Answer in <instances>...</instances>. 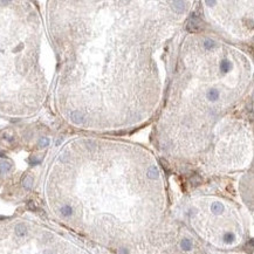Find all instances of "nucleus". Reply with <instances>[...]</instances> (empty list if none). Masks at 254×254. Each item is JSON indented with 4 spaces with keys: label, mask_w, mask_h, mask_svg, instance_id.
I'll return each instance as SVG.
<instances>
[{
    "label": "nucleus",
    "mask_w": 254,
    "mask_h": 254,
    "mask_svg": "<svg viewBox=\"0 0 254 254\" xmlns=\"http://www.w3.org/2000/svg\"><path fill=\"white\" fill-rule=\"evenodd\" d=\"M200 28H202V22H200L199 18H197V16H192L190 20L188 21L186 30H188L189 32H198Z\"/></svg>",
    "instance_id": "1"
},
{
    "label": "nucleus",
    "mask_w": 254,
    "mask_h": 254,
    "mask_svg": "<svg viewBox=\"0 0 254 254\" xmlns=\"http://www.w3.org/2000/svg\"><path fill=\"white\" fill-rule=\"evenodd\" d=\"M70 120L75 124H81L83 122V120H84V116L80 110H74L72 111V114H70Z\"/></svg>",
    "instance_id": "2"
},
{
    "label": "nucleus",
    "mask_w": 254,
    "mask_h": 254,
    "mask_svg": "<svg viewBox=\"0 0 254 254\" xmlns=\"http://www.w3.org/2000/svg\"><path fill=\"white\" fill-rule=\"evenodd\" d=\"M211 211L213 214H220L224 211V205L219 202H214L212 205H211Z\"/></svg>",
    "instance_id": "3"
},
{
    "label": "nucleus",
    "mask_w": 254,
    "mask_h": 254,
    "mask_svg": "<svg viewBox=\"0 0 254 254\" xmlns=\"http://www.w3.org/2000/svg\"><path fill=\"white\" fill-rule=\"evenodd\" d=\"M27 233V227L24 224H18L16 226V234L18 237H24Z\"/></svg>",
    "instance_id": "4"
},
{
    "label": "nucleus",
    "mask_w": 254,
    "mask_h": 254,
    "mask_svg": "<svg viewBox=\"0 0 254 254\" xmlns=\"http://www.w3.org/2000/svg\"><path fill=\"white\" fill-rule=\"evenodd\" d=\"M158 176H159L158 169H157L155 165H152V166L149 168V170H148V177H149L150 179H157Z\"/></svg>",
    "instance_id": "5"
},
{
    "label": "nucleus",
    "mask_w": 254,
    "mask_h": 254,
    "mask_svg": "<svg viewBox=\"0 0 254 254\" xmlns=\"http://www.w3.org/2000/svg\"><path fill=\"white\" fill-rule=\"evenodd\" d=\"M206 96L207 100H210V101H217L219 98V92L217 89H211L207 92Z\"/></svg>",
    "instance_id": "6"
},
{
    "label": "nucleus",
    "mask_w": 254,
    "mask_h": 254,
    "mask_svg": "<svg viewBox=\"0 0 254 254\" xmlns=\"http://www.w3.org/2000/svg\"><path fill=\"white\" fill-rule=\"evenodd\" d=\"M22 185H24V188H25V189L30 190V189L33 186V178L32 177H31V176H26V177L22 179Z\"/></svg>",
    "instance_id": "7"
},
{
    "label": "nucleus",
    "mask_w": 254,
    "mask_h": 254,
    "mask_svg": "<svg viewBox=\"0 0 254 254\" xmlns=\"http://www.w3.org/2000/svg\"><path fill=\"white\" fill-rule=\"evenodd\" d=\"M231 67H232V63L230 61H227V60H224V61L220 62V70L222 73H227L231 69Z\"/></svg>",
    "instance_id": "8"
},
{
    "label": "nucleus",
    "mask_w": 254,
    "mask_h": 254,
    "mask_svg": "<svg viewBox=\"0 0 254 254\" xmlns=\"http://www.w3.org/2000/svg\"><path fill=\"white\" fill-rule=\"evenodd\" d=\"M180 246H182V248L184 251H190L191 248H192V241H191L190 239H183Z\"/></svg>",
    "instance_id": "9"
},
{
    "label": "nucleus",
    "mask_w": 254,
    "mask_h": 254,
    "mask_svg": "<svg viewBox=\"0 0 254 254\" xmlns=\"http://www.w3.org/2000/svg\"><path fill=\"white\" fill-rule=\"evenodd\" d=\"M11 170V164L7 162H1L0 163V174H7Z\"/></svg>",
    "instance_id": "10"
},
{
    "label": "nucleus",
    "mask_w": 254,
    "mask_h": 254,
    "mask_svg": "<svg viewBox=\"0 0 254 254\" xmlns=\"http://www.w3.org/2000/svg\"><path fill=\"white\" fill-rule=\"evenodd\" d=\"M72 213H73V210L69 205H63L61 207V214L63 217H69V216H72Z\"/></svg>",
    "instance_id": "11"
},
{
    "label": "nucleus",
    "mask_w": 254,
    "mask_h": 254,
    "mask_svg": "<svg viewBox=\"0 0 254 254\" xmlns=\"http://www.w3.org/2000/svg\"><path fill=\"white\" fill-rule=\"evenodd\" d=\"M172 7L177 12H183L184 11V2L183 1H174L172 2Z\"/></svg>",
    "instance_id": "12"
},
{
    "label": "nucleus",
    "mask_w": 254,
    "mask_h": 254,
    "mask_svg": "<svg viewBox=\"0 0 254 254\" xmlns=\"http://www.w3.org/2000/svg\"><path fill=\"white\" fill-rule=\"evenodd\" d=\"M234 239H236V237H234V234L233 233H225L224 234V241L225 242H227V244H230V242H233L234 241Z\"/></svg>",
    "instance_id": "13"
},
{
    "label": "nucleus",
    "mask_w": 254,
    "mask_h": 254,
    "mask_svg": "<svg viewBox=\"0 0 254 254\" xmlns=\"http://www.w3.org/2000/svg\"><path fill=\"white\" fill-rule=\"evenodd\" d=\"M214 46H216V44H214V41L213 40H210V39H207V40H205V42H204V47L206 48V49H212V48H214Z\"/></svg>",
    "instance_id": "14"
},
{
    "label": "nucleus",
    "mask_w": 254,
    "mask_h": 254,
    "mask_svg": "<svg viewBox=\"0 0 254 254\" xmlns=\"http://www.w3.org/2000/svg\"><path fill=\"white\" fill-rule=\"evenodd\" d=\"M39 146H41V148H46L48 146V144H49V140H48L47 137H41L40 140H39Z\"/></svg>",
    "instance_id": "15"
},
{
    "label": "nucleus",
    "mask_w": 254,
    "mask_h": 254,
    "mask_svg": "<svg viewBox=\"0 0 254 254\" xmlns=\"http://www.w3.org/2000/svg\"><path fill=\"white\" fill-rule=\"evenodd\" d=\"M40 162H41V159H40V158H36V157H31V158H30V163H31L32 165L39 164Z\"/></svg>",
    "instance_id": "16"
},
{
    "label": "nucleus",
    "mask_w": 254,
    "mask_h": 254,
    "mask_svg": "<svg viewBox=\"0 0 254 254\" xmlns=\"http://www.w3.org/2000/svg\"><path fill=\"white\" fill-rule=\"evenodd\" d=\"M42 254H56V253H55L54 251H52V250H46Z\"/></svg>",
    "instance_id": "17"
},
{
    "label": "nucleus",
    "mask_w": 254,
    "mask_h": 254,
    "mask_svg": "<svg viewBox=\"0 0 254 254\" xmlns=\"http://www.w3.org/2000/svg\"><path fill=\"white\" fill-rule=\"evenodd\" d=\"M118 254H127V252H126V250H121V251L118 252Z\"/></svg>",
    "instance_id": "18"
}]
</instances>
